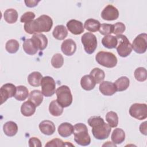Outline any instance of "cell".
Instances as JSON below:
<instances>
[{
  "label": "cell",
  "instance_id": "obj_30",
  "mask_svg": "<svg viewBox=\"0 0 147 147\" xmlns=\"http://www.w3.org/2000/svg\"><path fill=\"white\" fill-rule=\"evenodd\" d=\"M100 26V24L99 21L93 18H89L87 20L84 25L85 29L91 32H95L99 30Z\"/></svg>",
  "mask_w": 147,
  "mask_h": 147
},
{
  "label": "cell",
  "instance_id": "obj_8",
  "mask_svg": "<svg viewBox=\"0 0 147 147\" xmlns=\"http://www.w3.org/2000/svg\"><path fill=\"white\" fill-rule=\"evenodd\" d=\"M41 92L46 97L52 96L56 92V83L53 78L46 76L42 78L41 82Z\"/></svg>",
  "mask_w": 147,
  "mask_h": 147
},
{
  "label": "cell",
  "instance_id": "obj_27",
  "mask_svg": "<svg viewBox=\"0 0 147 147\" xmlns=\"http://www.w3.org/2000/svg\"><path fill=\"white\" fill-rule=\"evenodd\" d=\"M28 100L33 102L36 107L40 105L43 100V94L38 90H34L30 92Z\"/></svg>",
  "mask_w": 147,
  "mask_h": 147
},
{
  "label": "cell",
  "instance_id": "obj_40",
  "mask_svg": "<svg viewBox=\"0 0 147 147\" xmlns=\"http://www.w3.org/2000/svg\"><path fill=\"white\" fill-rule=\"evenodd\" d=\"M34 18H35V14L33 12L27 11L21 16L20 18V21L21 22H24L25 24V23H28L32 21L33 20H34Z\"/></svg>",
  "mask_w": 147,
  "mask_h": 147
},
{
  "label": "cell",
  "instance_id": "obj_39",
  "mask_svg": "<svg viewBox=\"0 0 147 147\" xmlns=\"http://www.w3.org/2000/svg\"><path fill=\"white\" fill-rule=\"evenodd\" d=\"M113 33H114V34H116L117 36L122 34V33H123L126 29L125 24L121 22H118L115 24H113Z\"/></svg>",
  "mask_w": 147,
  "mask_h": 147
},
{
  "label": "cell",
  "instance_id": "obj_16",
  "mask_svg": "<svg viewBox=\"0 0 147 147\" xmlns=\"http://www.w3.org/2000/svg\"><path fill=\"white\" fill-rule=\"evenodd\" d=\"M39 129L41 132L47 136L53 134L55 131V125L54 123L49 120H44L39 124Z\"/></svg>",
  "mask_w": 147,
  "mask_h": 147
},
{
  "label": "cell",
  "instance_id": "obj_13",
  "mask_svg": "<svg viewBox=\"0 0 147 147\" xmlns=\"http://www.w3.org/2000/svg\"><path fill=\"white\" fill-rule=\"evenodd\" d=\"M61 50L65 55L72 56L76 50V44L71 38L65 40L61 44Z\"/></svg>",
  "mask_w": 147,
  "mask_h": 147
},
{
  "label": "cell",
  "instance_id": "obj_42",
  "mask_svg": "<svg viewBox=\"0 0 147 147\" xmlns=\"http://www.w3.org/2000/svg\"><path fill=\"white\" fill-rule=\"evenodd\" d=\"M29 146L30 147L32 146H37L41 147L42 146L41 142L40 140L36 137H31L29 140Z\"/></svg>",
  "mask_w": 147,
  "mask_h": 147
},
{
  "label": "cell",
  "instance_id": "obj_5",
  "mask_svg": "<svg viewBox=\"0 0 147 147\" xmlns=\"http://www.w3.org/2000/svg\"><path fill=\"white\" fill-rule=\"evenodd\" d=\"M116 37L118 41L116 49L118 55L122 57L128 56L132 51L131 44L128 38L123 34L117 35Z\"/></svg>",
  "mask_w": 147,
  "mask_h": 147
},
{
  "label": "cell",
  "instance_id": "obj_35",
  "mask_svg": "<svg viewBox=\"0 0 147 147\" xmlns=\"http://www.w3.org/2000/svg\"><path fill=\"white\" fill-rule=\"evenodd\" d=\"M20 44L18 41L15 39H11L8 40L5 45V48L7 52L10 53H16L19 49Z\"/></svg>",
  "mask_w": 147,
  "mask_h": 147
},
{
  "label": "cell",
  "instance_id": "obj_19",
  "mask_svg": "<svg viewBox=\"0 0 147 147\" xmlns=\"http://www.w3.org/2000/svg\"><path fill=\"white\" fill-rule=\"evenodd\" d=\"M36 105L30 100L24 102L21 107V112L25 117H30L34 114L36 111Z\"/></svg>",
  "mask_w": 147,
  "mask_h": 147
},
{
  "label": "cell",
  "instance_id": "obj_23",
  "mask_svg": "<svg viewBox=\"0 0 147 147\" xmlns=\"http://www.w3.org/2000/svg\"><path fill=\"white\" fill-rule=\"evenodd\" d=\"M111 139L113 143L120 144L122 143L125 139V133L121 128L115 129L111 136Z\"/></svg>",
  "mask_w": 147,
  "mask_h": 147
},
{
  "label": "cell",
  "instance_id": "obj_41",
  "mask_svg": "<svg viewBox=\"0 0 147 147\" xmlns=\"http://www.w3.org/2000/svg\"><path fill=\"white\" fill-rule=\"evenodd\" d=\"M45 146H66V142H63L61 139L54 138L48 141L45 145Z\"/></svg>",
  "mask_w": 147,
  "mask_h": 147
},
{
  "label": "cell",
  "instance_id": "obj_4",
  "mask_svg": "<svg viewBox=\"0 0 147 147\" xmlns=\"http://www.w3.org/2000/svg\"><path fill=\"white\" fill-rule=\"evenodd\" d=\"M57 100L63 107L70 106L72 102V95L69 88L65 85L61 86L56 90Z\"/></svg>",
  "mask_w": 147,
  "mask_h": 147
},
{
  "label": "cell",
  "instance_id": "obj_37",
  "mask_svg": "<svg viewBox=\"0 0 147 147\" xmlns=\"http://www.w3.org/2000/svg\"><path fill=\"white\" fill-rule=\"evenodd\" d=\"M64 64L63 56L60 53L55 54L51 60V64L55 68H60Z\"/></svg>",
  "mask_w": 147,
  "mask_h": 147
},
{
  "label": "cell",
  "instance_id": "obj_20",
  "mask_svg": "<svg viewBox=\"0 0 147 147\" xmlns=\"http://www.w3.org/2000/svg\"><path fill=\"white\" fill-rule=\"evenodd\" d=\"M74 132V126L68 122H63L58 127L59 134L63 137L70 136Z\"/></svg>",
  "mask_w": 147,
  "mask_h": 147
},
{
  "label": "cell",
  "instance_id": "obj_14",
  "mask_svg": "<svg viewBox=\"0 0 147 147\" xmlns=\"http://www.w3.org/2000/svg\"><path fill=\"white\" fill-rule=\"evenodd\" d=\"M67 28L68 30L74 34H80L84 32V26L83 23L76 20H71L67 23Z\"/></svg>",
  "mask_w": 147,
  "mask_h": 147
},
{
  "label": "cell",
  "instance_id": "obj_6",
  "mask_svg": "<svg viewBox=\"0 0 147 147\" xmlns=\"http://www.w3.org/2000/svg\"><path fill=\"white\" fill-rule=\"evenodd\" d=\"M81 41L85 52L88 54L93 53L97 48V39L91 33H86L81 37Z\"/></svg>",
  "mask_w": 147,
  "mask_h": 147
},
{
  "label": "cell",
  "instance_id": "obj_33",
  "mask_svg": "<svg viewBox=\"0 0 147 147\" xmlns=\"http://www.w3.org/2000/svg\"><path fill=\"white\" fill-rule=\"evenodd\" d=\"M90 75L93 77L96 84L102 83L105 77V72L99 68H94L92 69L90 72Z\"/></svg>",
  "mask_w": 147,
  "mask_h": 147
},
{
  "label": "cell",
  "instance_id": "obj_44",
  "mask_svg": "<svg viewBox=\"0 0 147 147\" xmlns=\"http://www.w3.org/2000/svg\"><path fill=\"white\" fill-rule=\"evenodd\" d=\"M140 131L142 134H144L145 136H146L147 130H146V121L141 123V125L140 126Z\"/></svg>",
  "mask_w": 147,
  "mask_h": 147
},
{
  "label": "cell",
  "instance_id": "obj_22",
  "mask_svg": "<svg viewBox=\"0 0 147 147\" xmlns=\"http://www.w3.org/2000/svg\"><path fill=\"white\" fill-rule=\"evenodd\" d=\"M3 130L6 136L13 137L17 134L18 131V126L14 122L8 121L3 125Z\"/></svg>",
  "mask_w": 147,
  "mask_h": 147
},
{
  "label": "cell",
  "instance_id": "obj_11",
  "mask_svg": "<svg viewBox=\"0 0 147 147\" xmlns=\"http://www.w3.org/2000/svg\"><path fill=\"white\" fill-rule=\"evenodd\" d=\"M16 92V87L12 83H7L3 84L0 88L1 104H3L9 98L14 96Z\"/></svg>",
  "mask_w": 147,
  "mask_h": 147
},
{
  "label": "cell",
  "instance_id": "obj_28",
  "mask_svg": "<svg viewBox=\"0 0 147 147\" xmlns=\"http://www.w3.org/2000/svg\"><path fill=\"white\" fill-rule=\"evenodd\" d=\"M63 107H62L57 100H53L49 104V111L50 114L55 117L60 116L63 112Z\"/></svg>",
  "mask_w": 147,
  "mask_h": 147
},
{
  "label": "cell",
  "instance_id": "obj_25",
  "mask_svg": "<svg viewBox=\"0 0 147 147\" xmlns=\"http://www.w3.org/2000/svg\"><path fill=\"white\" fill-rule=\"evenodd\" d=\"M41 74L37 71H34L30 74L28 76L29 84L33 87H38L41 85V82L42 79Z\"/></svg>",
  "mask_w": 147,
  "mask_h": 147
},
{
  "label": "cell",
  "instance_id": "obj_2",
  "mask_svg": "<svg viewBox=\"0 0 147 147\" xmlns=\"http://www.w3.org/2000/svg\"><path fill=\"white\" fill-rule=\"evenodd\" d=\"M74 140L78 145L87 146L91 143V138L88 133L87 126L83 123H78L74 126Z\"/></svg>",
  "mask_w": 147,
  "mask_h": 147
},
{
  "label": "cell",
  "instance_id": "obj_38",
  "mask_svg": "<svg viewBox=\"0 0 147 147\" xmlns=\"http://www.w3.org/2000/svg\"><path fill=\"white\" fill-rule=\"evenodd\" d=\"M99 30V33L102 35H110L113 33V25L109 24H102L100 25Z\"/></svg>",
  "mask_w": 147,
  "mask_h": 147
},
{
  "label": "cell",
  "instance_id": "obj_12",
  "mask_svg": "<svg viewBox=\"0 0 147 147\" xmlns=\"http://www.w3.org/2000/svg\"><path fill=\"white\" fill-rule=\"evenodd\" d=\"M101 17L103 20L107 21L115 20L119 17V11L112 5H108L102 10Z\"/></svg>",
  "mask_w": 147,
  "mask_h": 147
},
{
  "label": "cell",
  "instance_id": "obj_43",
  "mask_svg": "<svg viewBox=\"0 0 147 147\" xmlns=\"http://www.w3.org/2000/svg\"><path fill=\"white\" fill-rule=\"evenodd\" d=\"M25 3L27 7H33L37 5L38 3L40 2V1H36V0H28L25 1Z\"/></svg>",
  "mask_w": 147,
  "mask_h": 147
},
{
  "label": "cell",
  "instance_id": "obj_15",
  "mask_svg": "<svg viewBox=\"0 0 147 147\" xmlns=\"http://www.w3.org/2000/svg\"><path fill=\"white\" fill-rule=\"evenodd\" d=\"M99 90L103 95L106 96L113 95L117 91L115 84L109 81H103L99 85Z\"/></svg>",
  "mask_w": 147,
  "mask_h": 147
},
{
  "label": "cell",
  "instance_id": "obj_36",
  "mask_svg": "<svg viewBox=\"0 0 147 147\" xmlns=\"http://www.w3.org/2000/svg\"><path fill=\"white\" fill-rule=\"evenodd\" d=\"M134 75L137 80L139 82H144L147 78L146 69L144 67H138L134 71Z\"/></svg>",
  "mask_w": 147,
  "mask_h": 147
},
{
  "label": "cell",
  "instance_id": "obj_1",
  "mask_svg": "<svg viewBox=\"0 0 147 147\" xmlns=\"http://www.w3.org/2000/svg\"><path fill=\"white\" fill-rule=\"evenodd\" d=\"M53 25L52 18L47 15H41L31 22L24 24L25 31L30 34H37L41 32H48Z\"/></svg>",
  "mask_w": 147,
  "mask_h": 147
},
{
  "label": "cell",
  "instance_id": "obj_21",
  "mask_svg": "<svg viewBox=\"0 0 147 147\" xmlns=\"http://www.w3.org/2000/svg\"><path fill=\"white\" fill-rule=\"evenodd\" d=\"M22 47L25 52L29 55H35L38 50L32 38H28L24 40Z\"/></svg>",
  "mask_w": 147,
  "mask_h": 147
},
{
  "label": "cell",
  "instance_id": "obj_3",
  "mask_svg": "<svg viewBox=\"0 0 147 147\" xmlns=\"http://www.w3.org/2000/svg\"><path fill=\"white\" fill-rule=\"evenodd\" d=\"M95 60L97 63L107 68H113L117 64L116 56L111 52L100 51L95 56Z\"/></svg>",
  "mask_w": 147,
  "mask_h": 147
},
{
  "label": "cell",
  "instance_id": "obj_24",
  "mask_svg": "<svg viewBox=\"0 0 147 147\" xmlns=\"http://www.w3.org/2000/svg\"><path fill=\"white\" fill-rule=\"evenodd\" d=\"M52 34L56 39L62 40L67 36L68 31L63 25H58L54 28Z\"/></svg>",
  "mask_w": 147,
  "mask_h": 147
},
{
  "label": "cell",
  "instance_id": "obj_9",
  "mask_svg": "<svg viewBox=\"0 0 147 147\" xmlns=\"http://www.w3.org/2000/svg\"><path fill=\"white\" fill-rule=\"evenodd\" d=\"M130 115L137 119L142 120L147 117V106L145 103H136L129 108Z\"/></svg>",
  "mask_w": 147,
  "mask_h": 147
},
{
  "label": "cell",
  "instance_id": "obj_7",
  "mask_svg": "<svg viewBox=\"0 0 147 147\" xmlns=\"http://www.w3.org/2000/svg\"><path fill=\"white\" fill-rule=\"evenodd\" d=\"M111 129L109 124L105 121L101 122L92 127V133L98 140H105L109 137Z\"/></svg>",
  "mask_w": 147,
  "mask_h": 147
},
{
  "label": "cell",
  "instance_id": "obj_26",
  "mask_svg": "<svg viewBox=\"0 0 147 147\" xmlns=\"http://www.w3.org/2000/svg\"><path fill=\"white\" fill-rule=\"evenodd\" d=\"M102 44L105 48L108 49L115 48L118 44L117 38L116 36L110 34L105 36L102 39Z\"/></svg>",
  "mask_w": 147,
  "mask_h": 147
},
{
  "label": "cell",
  "instance_id": "obj_31",
  "mask_svg": "<svg viewBox=\"0 0 147 147\" xmlns=\"http://www.w3.org/2000/svg\"><path fill=\"white\" fill-rule=\"evenodd\" d=\"M117 91H123L126 90L129 86L130 80L126 76H121L114 83Z\"/></svg>",
  "mask_w": 147,
  "mask_h": 147
},
{
  "label": "cell",
  "instance_id": "obj_29",
  "mask_svg": "<svg viewBox=\"0 0 147 147\" xmlns=\"http://www.w3.org/2000/svg\"><path fill=\"white\" fill-rule=\"evenodd\" d=\"M4 20L9 24L15 23L18 19V13L14 9H8L6 10L3 14Z\"/></svg>",
  "mask_w": 147,
  "mask_h": 147
},
{
  "label": "cell",
  "instance_id": "obj_10",
  "mask_svg": "<svg viewBox=\"0 0 147 147\" xmlns=\"http://www.w3.org/2000/svg\"><path fill=\"white\" fill-rule=\"evenodd\" d=\"M131 47L132 49L137 53H145L147 48V34L144 33L138 34L134 39Z\"/></svg>",
  "mask_w": 147,
  "mask_h": 147
},
{
  "label": "cell",
  "instance_id": "obj_34",
  "mask_svg": "<svg viewBox=\"0 0 147 147\" xmlns=\"http://www.w3.org/2000/svg\"><path fill=\"white\" fill-rule=\"evenodd\" d=\"M106 120L111 127H115L118 124V117L114 111H109L106 115Z\"/></svg>",
  "mask_w": 147,
  "mask_h": 147
},
{
  "label": "cell",
  "instance_id": "obj_17",
  "mask_svg": "<svg viewBox=\"0 0 147 147\" xmlns=\"http://www.w3.org/2000/svg\"><path fill=\"white\" fill-rule=\"evenodd\" d=\"M38 50L43 51L46 48L48 45V38L42 33L34 34L31 37Z\"/></svg>",
  "mask_w": 147,
  "mask_h": 147
},
{
  "label": "cell",
  "instance_id": "obj_32",
  "mask_svg": "<svg viewBox=\"0 0 147 147\" xmlns=\"http://www.w3.org/2000/svg\"><path fill=\"white\" fill-rule=\"evenodd\" d=\"M29 95L28 89L24 86H18L16 87V92L14 95L16 99L19 101L25 100Z\"/></svg>",
  "mask_w": 147,
  "mask_h": 147
},
{
  "label": "cell",
  "instance_id": "obj_18",
  "mask_svg": "<svg viewBox=\"0 0 147 147\" xmlns=\"http://www.w3.org/2000/svg\"><path fill=\"white\" fill-rule=\"evenodd\" d=\"M96 84L95 80L91 75H86L80 80V85L82 88L86 91H90L94 89Z\"/></svg>",
  "mask_w": 147,
  "mask_h": 147
},
{
  "label": "cell",
  "instance_id": "obj_45",
  "mask_svg": "<svg viewBox=\"0 0 147 147\" xmlns=\"http://www.w3.org/2000/svg\"><path fill=\"white\" fill-rule=\"evenodd\" d=\"M103 146H116V145H115V144H114V143H112V142H110V141H107V142H106V143H105V144H103V145H102Z\"/></svg>",
  "mask_w": 147,
  "mask_h": 147
}]
</instances>
